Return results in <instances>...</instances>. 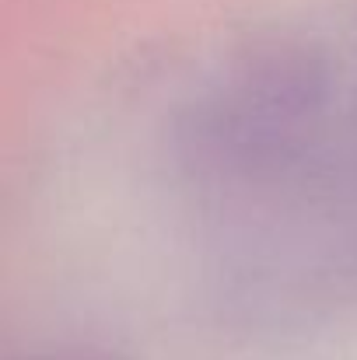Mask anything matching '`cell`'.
Segmentation results:
<instances>
[{
  "label": "cell",
  "mask_w": 357,
  "mask_h": 360,
  "mask_svg": "<svg viewBox=\"0 0 357 360\" xmlns=\"http://www.w3.org/2000/svg\"><path fill=\"white\" fill-rule=\"evenodd\" d=\"M333 74L301 39L238 49L182 126L186 161L218 182L259 186L294 172L326 136Z\"/></svg>",
  "instance_id": "cell-1"
},
{
  "label": "cell",
  "mask_w": 357,
  "mask_h": 360,
  "mask_svg": "<svg viewBox=\"0 0 357 360\" xmlns=\"http://www.w3.org/2000/svg\"><path fill=\"white\" fill-rule=\"evenodd\" d=\"M11 360H126L119 350L102 347V343H84V340H70V343H46V347H32L25 354Z\"/></svg>",
  "instance_id": "cell-2"
}]
</instances>
